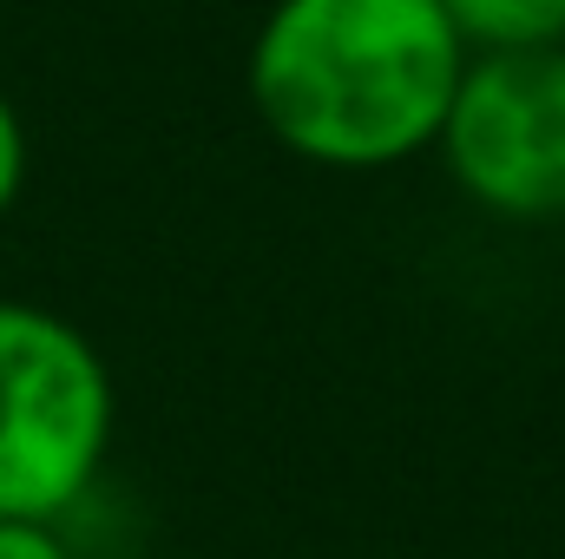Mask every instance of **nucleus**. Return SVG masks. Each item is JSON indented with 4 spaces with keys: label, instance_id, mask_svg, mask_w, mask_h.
Instances as JSON below:
<instances>
[{
    "label": "nucleus",
    "instance_id": "obj_1",
    "mask_svg": "<svg viewBox=\"0 0 565 559\" xmlns=\"http://www.w3.org/2000/svg\"><path fill=\"white\" fill-rule=\"evenodd\" d=\"M440 0H277L250 40L264 133L322 171H388L440 145L467 73Z\"/></svg>",
    "mask_w": 565,
    "mask_h": 559
},
{
    "label": "nucleus",
    "instance_id": "obj_6",
    "mask_svg": "<svg viewBox=\"0 0 565 559\" xmlns=\"http://www.w3.org/2000/svg\"><path fill=\"white\" fill-rule=\"evenodd\" d=\"M0 559H73L60 527L46 520H0Z\"/></svg>",
    "mask_w": 565,
    "mask_h": 559
},
{
    "label": "nucleus",
    "instance_id": "obj_3",
    "mask_svg": "<svg viewBox=\"0 0 565 559\" xmlns=\"http://www.w3.org/2000/svg\"><path fill=\"white\" fill-rule=\"evenodd\" d=\"M440 165L493 218H565V46L473 53L440 126Z\"/></svg>",
    "mask_w": 565,
    "mask_h": 559
},
{
    "label": "nucleus",
    "instance_id": "obj_5",
    "mask_svg": "<svg viewBox=\"0 0 565 559\" xmlns=\"http://www.w3.org/2000/svg\"><path fill=\"white\" fill-rule=\"evenodd\" d=\"M26 191V126H20V106L0 93V218L20 204Z\"/></svg>",
    "mask_w": 565,
    "mask_h": 559
},
{
    "label": "nucleus",
    "instance_id": "obj_4",
    "mask_svg": "<svg viewBox=\"0 0 565 559\" xmlns=\"http://www.w3.org/2000/svg\"><path fill=\"white\" fill-rule=\"evenodd\" d=\"M467 53H546L565 46V0H440Z\"/></svg>",
    "mask_w": 565,
    "mask_h": 559
},
{
    "label": "nucleus",
    "instance_id": "obj_2",
    "mask_svg": "<svg viewBox=\"0 0 565 559\" xmlns=\"http://www.w3.org/2000/svg\"><path fill=\"white\" fill-rule=\"evenodd\" d=\"M113 369L46 303L0 296V520L60 527L113 454Z\"/></svg>",
    "mask_w": 565,
    "mask_h": 559
}]
</instances>
